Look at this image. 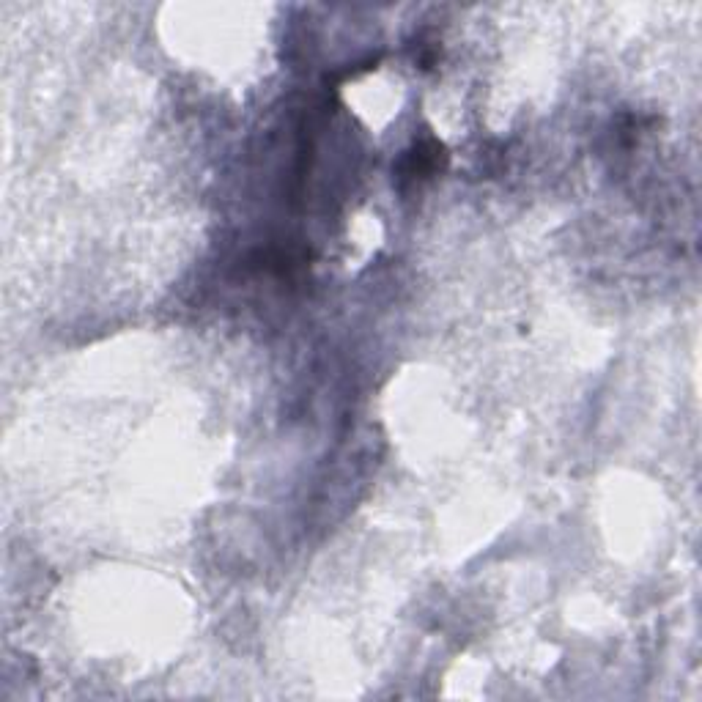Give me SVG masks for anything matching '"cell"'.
Segmentation results:
<instances>
[{"label": "cell", "mask_w": 702, "mask_h": 702, "mask_svg": "<svg viewBox=\"0 0 702 702\" xmlns=\"http://www.w3.org/2000/svg\"><path fill=\"white\" fill-rule=\"evenodd\" d=\"M445 162V146L437 140H423L415 149L406 154L401 173L406 179H428L431 173H437Z\"/></svg>", "instance_id": "6da1fadb"}]
</instances>
